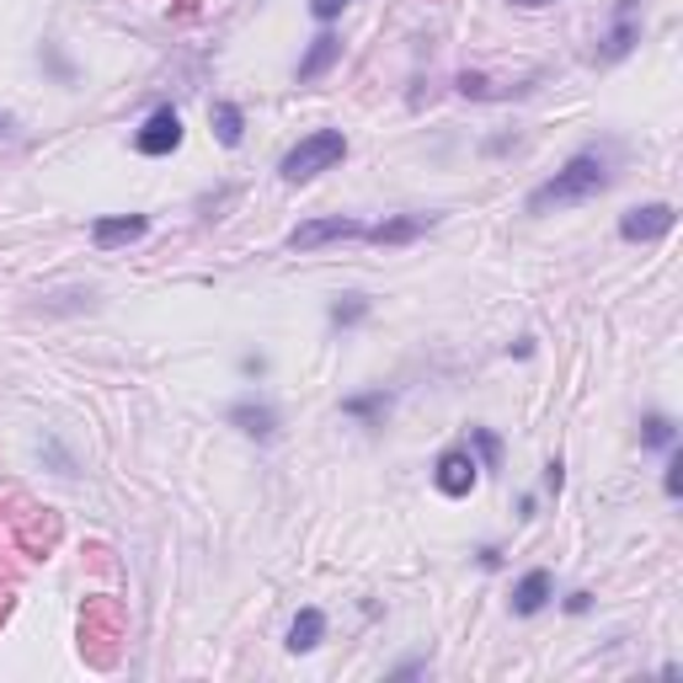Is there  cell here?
Listing matches in <instances>:
<instances>
[{"mask_svg":"<svg viewBox=\"0 0 683 683\" xmlns=\"http://www.w3.org/2000/svg\"><path fill=\"white\" fill-rule=\"evenodd\" d=\"M208 124H214V139H219L225 150H236L241 134H246V113H241L236 102H214V107H208Z\"/></svg>","mask_w":683,"mask_h":683,"instance_id":"obj_13","label":"cell"},{"mask_svg":"<svg viewBox=\"0 0 683 683\" xmlns=\"http://www.w3.org/2000/svg\"><path fill=\"white\" fill-rule=\"evenodd\" d=\"M662 492H668V497H683V454H679V448H668V476H662Z\"/></svg>","mask_w":683,"mask_h":683,"instance_id":"obj_19","label":"cell"},{"mask_svg":"<svg viewBox=\"0 0 683 683\" xmlns=\"http://www.w3.org/2000/svg\"><path fill=\"white\" fill-rule=\"evenodd\" d=\"M369 315V300L364 294H342L337 305H331V326H358Z\"/></svg>","mask_w":683,"mask_h":683,"instance_id":"obj_18","label":"cell"},{"mask_svg":"<svg viewBox=\"0 0 683 683\" xmlns=\"http://www.w3.org/2000/svg\"><path fill=\"white\" fill-rule=\"evenodd\" d=\"M347 5H353V0H311V16L315 22H337Z\"/></svg>","mask_w":683,"mask_h":683,"instance_id":"obj_20","label":"cell"},{"mask_svg":"<svg viewBox=\"0 0 683 683\" xmlns=\"http://www.w3.org/2000/svg\"><path fill=\"white\" fill-rule=\"evenodd\" d=\"M609 187V155L604 150H582L560 166L551 182H540L529 192V214H556V208H571V203H587Z\"/></svg>","mask_w":683,"mask_h":683,"instance_id":"obj_1","label":"cell"},{"mask_svg":"<svg viewBox=\"0 0 683 683\" xmlns=\"http://www.w3.org/2000/svg\"><path fill=\"white\" fill-rule=\"evenodd\" d=\"M560 486H566V465H560V459H551V465H545V492H551V497H560Z\"/></svg>","mask_w":683,"mask_h":683,"instance_id":"obj_21","label":"cell"},{"mask_svg":"<svg viewBox=\"0 0 683 683\" xmlns=\"http://www.w3.org/2000/svg\"><path fill=\"white\" fill-rule=\"evenodd\" d=\"M587 609H593V593H571L566 598V615H587Z\"/></svg>","mask_w":683,"mask_h":683,"instance_id":"obj_22","label":"cell"},{"mask_svg":"<svg viewBox=\"0 0 683 683\" xmlns=\"http://www.w3.org/2000/svg\"><path fill=\"white\" fill-rule=\"evenodd\" d=\"M225 422H230V428H241L246 438H256V443L278 438V412H273L267 401H236V406L225 412Z\"/></svg>","mask_w":683,"mask_h":683,"instance_id":"obj_8","label":"cell"},{"mask_svg":"<svg viewBox=\"0 0 683 683\" xmlns=\"http://www.w3.org/2000/svg\"><path fill=\"white\" fill-rule=\"evenodd\" d=\"M481 566H486V571H497V566H502V545H481Z\"/></svg>","mask_w":683,"mask_h":683,"instance_id":"obj_23","label":"cell"},{"mask_svg":"<svg viewBox=\"0 0 683 683\" xmlns=\"http://www.w3.org/2000/svg\"><path fill=\"white\" fill-rule=\"evenodd\" d=\"M347 155V139H342V128H315V134H305L283 161H278V177L283 182H311V177H320V172H331L337 161Z\"/></svg>","mask_w":683,"mask_h":683,"instance_id":"obj_2","label":"cell"},{"mask_svg":"<svg viewBox=\"0 0 683 683\" xmlns=\"http://www.w3.org/2000/svg\"><path fill=\"white\" fill-rule=\"evenodd\" d=\"M364 219H347V214H331V219H305L289 230V251H320L331 241H364Z\"/></svg>","mask_w":683,"mask_h":683,"instance_id":"obj_4","label":"cell"},{"mask_svg":"<svg viewBox=\"0 0 683 683\" xmlns=\"http://www.w3.org/2000/svg\"><path fill=\"white\" fill-rule=\"evenodd\" d=\"M641 443H646V448H662V454L679 448V428H673V417H662V412L646 417V422H641Z\"/></svg>","mask_w":683,"mask_h":683,"instance_id":"obj_15","label":"cell"},{"mask_svg":"<svg viewBox=\"0 0 683 683\" xmlns=\"http://www.w3.org/2000/svg\"><path fill=\"white\" fill-rule=\"evenodd\" d=\"M320 641H326V615L320 609H300L294 624H289V652L300 657V652H315Z\"/></svg>","mask_w":683,"mask_h":683,"instance_id":"obj_12","label":"cell"},{"mask_svg":"<svg viewBox=\"0 0 683 683\" xmlns=\"http://www.w3.org/2000/svg\"><path fill=\"white\" fill-rule=\"evenodd\" d=\"M433 225V214H401V219H379V225H369L364 230V241H374V246H406V241H417L422 230Z\"/></svg>","mask_w":683,"mask_h":683,"instance_id":"obj_11","label":"cell"},{"mask_svg":"<svg viewBox=\"0 0 683 683\" xmlns=\"http://www.w3.org/2000/svg\"><path fill=\"white\" fill-rule=\"evenodd\" d=\"M417 673H428V662H401L390 679H417Z\"/></svg>","mask_w":683,"mask_h":683,"instance_id":"obj_24","label":"cell"},{"mask_svg":"<svg viewBox=\"0 0 683 683\" xmlns=\"http://www.w3.org/2000/svg\"><path fill=\"white\" fill-rule=\"evenodd\" d=\"M337 60H342V38L320 33V38L311 43V54L300 60V80H320V75H326V69H331Z\"/></svg>","mask_w":683,"mask_h":683,"instance_id":"obj_14","label":"cell"},{"mask_svg":"<svg viewBox=\"0 0 683 683\" xmlns=\"http://www.w3.org/2000/svg\"><path fill=\"white\" fill-rule=\"evenodd\" d=\"M150 230L144 214H118V219H97L91 225V246L97 251H118V246H134L139 236Z\"/></svg>","mask_w":683,"mask_h":683,"instance_id":"obj_10","label":"cell"},{"mask_svg":"<svg viewBox=\"0 0 683 683\" xmlns=\"http://www.w3.org/2000/svg\"><path fill=\"white\" fill-rule=\"evenodd\" d=\"M513 5H523V11H540V5H556V0H513Z\"/></svg>","mask_w":683,"mask_h":683,"instance_id":"obj_25","label":"cell"},{"mask_svg":"<svg viewBox=\"0 0 683 683\" xmlns=\"http://www.w3.org/2000/svg\"><path fill=\"white\" fill-rule=\"evenodd\" d=\"M470 454H476V465H481V470H497L502 438L492 433V428H470Z\"/></svg>","mask_w":683,"mask_h":683,"instance_id":"obj_16","label":"cell"},{"mask_svg":"<svg viewBox=\"0 0 683 683\" xmlns=\"http://www.w3.org/2000/svg\"><path fill=\"white\" fill-rule=\"evenodd\" d=\"M342 412H347V417L374 422V417H384V412H390V395H384V390H374V395H347V401H342Z\"/></svg>","mask_w":683,"mask_h":683,"instance_id":"obj_17","label":"cell"},{"mask_svg":"<svg viewBox=\"0 0 683 683\" xmlns=\"http://www.w3.org/2000/svg\"><path fill=\"white\" fill-rule=\"evenodd\" d=\"M476 481H481V465H476V454H470V443H454V448H443L433 465V486L443 497H470L476 492Z\"/></svg>","mask_w":683,"mask_h":683,"instance_id":"obj_3","label":"cell"},{"mask_svg":"<svg viewBox=\"0 0 683 683\" xmlns=\"http://www.w3.org/2000/svg\"><path fill=\"white\" fill-rule=\"evenodd\" d=\"M679 225V208L673 203H641V208H624L620 214V236L624 241H662L668 230Z\"/></svg>","mask_w":683,"mask_h":683,"instance_id":"obj_6","label":"cell"},{"mask_svg":"<svg viewBox=\"0 0 683 683\" xmlns=\"http://www.w3.org/2000/svg\"><path fill=\"white\" fill-rule=\"evenodd\" d=\"M5 128H11V118H5V113H0V134H5Z\"/></svg>","mask_w":683,"mask_h":683,"instance_id":"obj_26","label":"cell"},{"mask_svg":"<svg viewBox=\"0 0 683 683\" xmlns=\"http://www.w3.org/2000/svg\"><path fill=\"white\" fill-rule=\"evenodd\" d=\"M635 43H641V22H635V0H615V27L604 33L598 54H604V60H624V54H630Z\"/></svg>","mask_w":683,"mask_h":683,"instance_id":"obj_7","label":"cell"},{"mask_svg":"<svg viewBox=\"0 0 683 683\" xmlns=\"http://www.w3.org/2000/svg\"><path fill=\"white\" fill-rule=\"evenodd\" d=\"M177 144H182V113H177V107H155L144 124L134 128V150L150 155V161H155V155H172Z\"/></svg>","mask_w":683,"mask_h":683,"instance_id":"obj_5","label":"cell"},{"mask_svg":"<svg viewBox=\"0 0 683 683\" xmlns=\"http://www.w3.org/2000/svg\"><path fill=\"white\" fill-rule=\"evenodd\" d=\"M551 593H556V577L545 571V566H534V571H523L518 577V587H513V615H540L545 604H551Z\"/></svg>","mask_w":683,"mask_h":683,"instance_id":"obj_9","label":"cell"}]
</instances>
